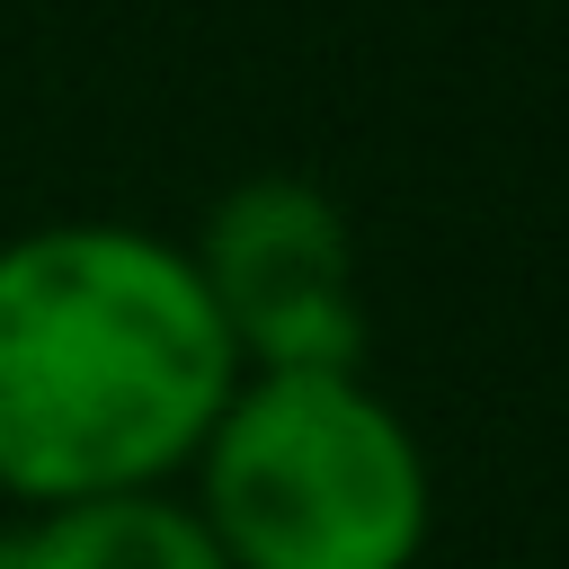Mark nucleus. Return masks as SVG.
<instances>
[{"mask_svg": "<svg viewBox=\"0 0 569 569\" xmlns=\"http://www.w3.org/2000/svg\"><path fill=\"white\" fill-rule=\"evenodd\" d=\"M187 267L240 356V373H356L365 284L347 204L320 178L267 169L204 204Z\"/></svg>", "mask_w": 569, "mask_h": 569, "instance_id": "obj_3", "label": "nucleus"}, {"mask_svg": "<svg viewBox=\"0 0 569 569\" xmlns=\"http://www.w3.org/2000/svg\"><path fill=\"white\" fill-rule=\"evenodd\" d=\"M0 569H231L204 533V516L169 489H124V498H80L44 507L0 533Z\"/></svg>", "mask_w": 569, "mask_h": 569, "instance_id": "obj_4", "label": "nucleus"}, {"mask_svg": "<svg viewBox=\"0 0 569 569\" xmlns=\"http://www.w3.org/2000/svg\"><path fill=\"white\" fill-rule=\"evenodd\" d=\"M231 569H409L436 480L365 373H240L187 498Z\"/></svg>", "mask_w": 569, "mask_h": 569, "instance_id": "obj_2", "label": "nucleus"}, {"mask_svg": "<svg viewBox=\"0 0 569 569\" xmlns=\"http://www.w3.org/2000/svg\"><path fill=\"white\" fill-rule=\"evenodd\" d=\"M231 391L240 356L178 240L133 222L0 240V498L27 516L160 489Z\"/></svg>", "mask_w": 569, "mask_h": 569, "instance_id": "obj_1", "label": "nucleus"}]
</instances>
